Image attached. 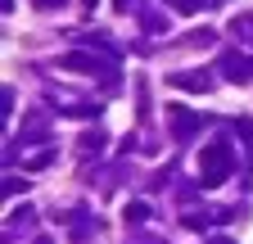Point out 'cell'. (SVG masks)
Returning <instances> with one entry per match:
<instances>
[]
</instances>
